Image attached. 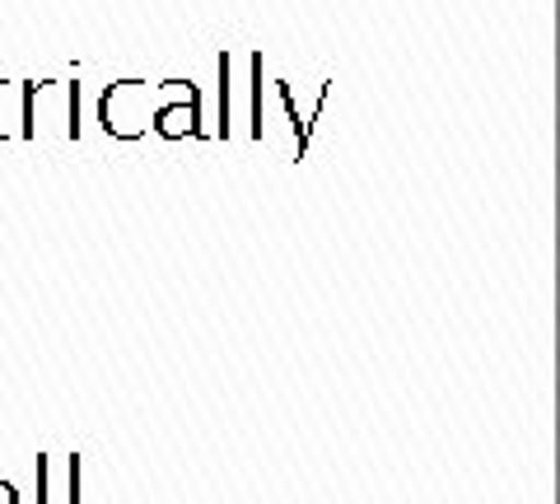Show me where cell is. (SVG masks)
Here are the masks:
<instances>
[{"label": "cell", "instance_id": "9", "mask_svg": "<svg viewBox=\"0 0 560 504\" xmlns=\"http://www.w3.org/2000/svg\"><path fill=\"white\" fill-rule=\"evenodd\" d=\"M0 504H20V495H14V500H0Z\"/></svg>", "mask_w": 560, "mask_h": 504}, {"label": "cell", "instance_id": "3", "mask_svg": "<svg viewBox=\"0 0 560 504\" xmlns=\"http://www.w3.org/2000/svg\"><path fill=\"white\" fill-rule=\"evenodd\" d=\"M164 141H183V136H197L206 141V127H201V94L191 80H173V98L164 103L160 113H154V127Z\"/></svg>", "mask_w": 560, "mask_h": 504}, {"label": "cell", "instance_id": "5", "mask_svg": "<svg viewBox=\"0 0 560 504\" xmlns=\"http://www.w3.org/2000/svg\"><path fill=\"white\" fill-rule=\"evenodd\" d=\"M215 71H220V127H215V136L230 141V51H220Z\"/></svg>", "mask_w": 560, "mask_h": 504}, {"label": "cell", "instance_id": "8", "mask_svg": "<svg viewBox=\"0 0 560 504\" xmlns=\"http://www.w3.org/2000/svg\"><path fill=\"white\" fill-rule=\"evenodd\" d=\"M0 500H14V485L10 481H0Z\"/></svg>", "mask_w": 560, "mask_h": 504}, {"label": "cell", "instance_id": "2", "mask_svg": "<svg viewBox=\"0 0 560 504\" xmlns=\"http://www.w3.org/2000/svg\"><path fill=\"white\" fill-rule=\"evenodd\" d=\"M173 98V80L150 84V80H117L98 98V127L113 141H140L154 127V113Z\"/></svg>", "mask_w": 560, "mask_h": 504}, {"label": "cell", "instance_id": "4", "mask_svg": "<svg viewBox=\"0 0 560 504\" xmlns=\"http://www.w3.org/2000/svg\"><path fill=\"white\" fill-rule=\"evenodd\" d=\"M0 141H24V80H0Z\"/></svg>", "mask_w": 560, "mask_h": 504}, {"label": "cell", "instance_id": "6", "mask_svg": "<svg viewBox=\"0 0 560 504\" xmlns=\"http://www.w3.org/2000/svg\"><path fill=\"white\" fill-rule=\"evenodd\" d=\"M66 504H80V454L66 458Z\"/></svg>", "mask_w": 560, "mask_h": 504}, {"label": "cell", "instance_id": "1", "mask_svg": "<svg viewBox=\"0 0 560 504\" xmlns=\"http://www.w3.org/2000/svg\"><path fill=\"white\" fill-rule=\"evenodd\" d=\"M24 141H80V84L24 80Z\"/></svg>", "mask_w": 560, "mask_h": 504}, {"label": "cell", "instance_id": "7", "mask_svg": "<svg viewBox=\"0 0 560 504\" xmlns=\"http://www.w3.org/2000/svg\"><path fill=\"white\" fill-rule=\"evenodd\" d=\"M33 477H38V504H47V495H51V458H47V454H38V467H33Z\"/></svg>", "mask_w": 560, "mask_h": 504}]
</instances>
